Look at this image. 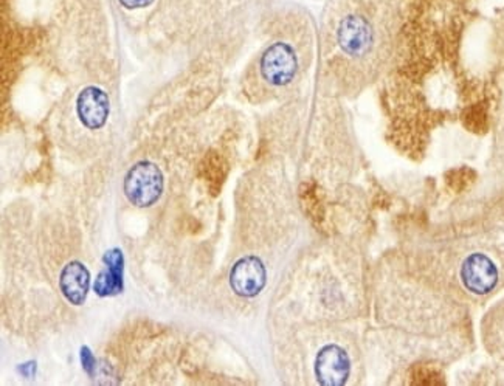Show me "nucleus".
Returning a JSON list of instances; mask_svg holds the SVG:
<instances>
[{
  "instance_id": "7ed1b4c3",
  "label": "nucleus",
  "mask_w": 504,
  "mask_h": 386,
  "mask_svg": "<svg viewBox=\"0 0 504 386\" xmlns=\"http://www.w3.org/2000/svg\"><path fill=\"white\" fill-rule=\"evenodd\" d=\"M267 271L258 256H245L237 261L230 271V285L236 295L253 298L264 289Z\"/></svg>"
},
{
  "instance_id": "9d476101",
  "label": "nucleus",
  "mask_w": 504,
  "mask_h": 386,
  "mask_svg": "<svg viewBox=\"0 0 504 386\" xmlns=\"http://www.w3.org/2000/svg\"><path fill=\"white\" fill-rule=\"evenodd\" d=\"M121 5L126 6L129 10H135V8H142V6L149 5L152 0H120Z\"/></svg>"
},
{
  "instance_id": "39448f33",
  "label": "nucleus",
  "mask_w": 504,
  "mask_h": 386,
  "mask_svg": "<svg viewBox=\"0 0 504 386\" xmlns=\"http://www.w3.org/2000/svg\"><path fill=\"white\" fill-rule=\"evenodd\" d=\"M461 279L466 289L476 295L489 294L498 281V271L495 264L486 255L475 253L462 264Z\"/></svg>"
},
{
  "instance_id": "423d86ee",
  "label": "nucleus",
  "mask_w": 504,
  "mask_h": 386,
  "mask_svg": "<svg viewBox=\"0 0 504 386\" xmlns=\"http://www.w3.org/2000/svg\"><path fill=\"white\" fill-rule=\"evenodd\" d=\"M76 112L81 123L87 129L103 128L109 118L110 103L106 92L95 85H89L79 93L76 101Z\"/></svg>"
},
{
  "instance_id": "f03ea898",
  "label": "nucleus",
  "mask_w": 504,
  "mask_h": 386,
  "mask_svg": "<svg viewBox=\"0 0 504 386\" xmlns=\"http://www.w3.org/2000/svg\"><path fill=\"white\" fill-rule=\"evenodd\" d=\"M298 72V56L294 47L286 41H276L262 51L260 73L271 87H284L294 81Z\"/></svg>"
},
{
  "instance_id": "20e7f679",
  "label": "nucleus",
  "mask_w": 504,
  "mask_h": 386,
  "mask_svg": "<svg viewBox=\"0 0 504 386\" xmlns=\"http://www.w3.org/2000/svg\"><path fill=\"white\" fill-rule=\"evenodd\" d=\"M351 362L346 351L337 344H328L318 352L315 360V376L324 386H342L346 383Z\"/></svg>"
},
{
  "instance_id": "f257e3e1",
  "label": "nucleus",
  "mask_w": 504,
  "mask_h": 386,
  "mask_svg": "<svg viewBox=\"0 0 504 386\" xmlns=\"http://www.w3.org/2000/svg\"><path fill=\"white\" fill-rule=\"evenodd\" d=\"M163 174L152 162H138L128 171L124 177V194L128 201L146 208L154 205L163 192Z\"/></svg>"
},
{
  "instance_id": "6e6552de",
  "label": "nucleus",
  "mask_w": 504,
  "mask_h": 386,
  "mask_svg": "<svg viewBox=\"0 0 504 386\" xmlns=\"http://www.w3.org/2000/svg\"><path fill=\"white\" fill-rule=\"evenodd\" d=\"M106 269L95 281V292L99 296H114L123 289V253L120 249H110L104 255Z\"/></svg>"
},
{
  "instance_id": "0eeeda50",
  "label": "nucleus",
  "mask_w": 504,
  "mask_h": 386,
  "mask_svg": "<svg viewBox=\"0 0 504 386\" xmlns=\"http://www.w3.org/2000/svg\"><path fill=\"white\" fill-rule=\"evenodd\" d=\"M59 287L69 303L81 305L89 294L90 273L79 261H70L59 276Z\"/></svg>"
},
{
  "instance_id": "1a4fd4ad",
  "label": "nucleus",
  "mask_w": 504,
  "mask_h": 386,
  "mask_svg": "<svg viewBox=\"0 0 504 386\" xmlns=\"http://www.w3.org/2000/svg\"><path fill=\"white\" fill-rule=\"evenodd\" d=\"M81 362H83L84 369L87 371L89 374H92L95 368V358H94V355H92V352L87 346H84V348L81 349Z\"/></svg>"
}]
</instances>
